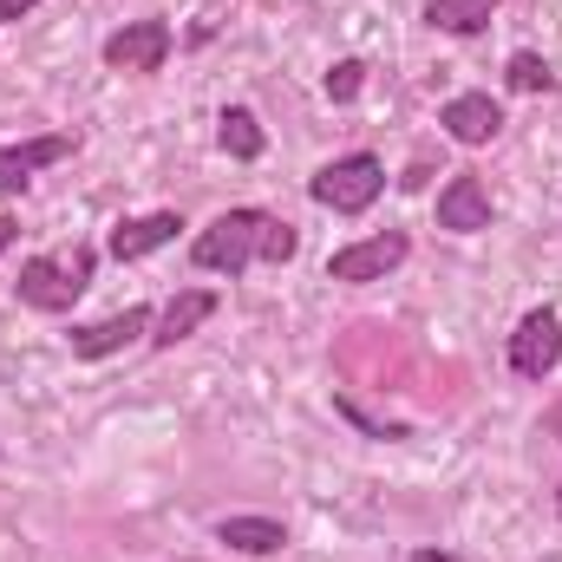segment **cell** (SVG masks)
I'll use <instances>...</instances> for the list:
<instances>
[{"label":"cell","mask_w":562,"mask_h":562,"mask_svg":"<svg viewBox=\"0 0 562 562\" xmlns=\"http://www.w3.org/2000/svg\"><path fill=\"white\" fill-rule=\"evenodd\" d=\"M301 256V229L288 223V216H276V210H223L216 223H203L196 229V243H190V269H203V276H249L256 262H269V269H281V262H294Z\"/></svg>","instance_id":"obj_1"},{"label":"cell","mask_w":562,"mask_h":562,"mask_svg":"<svg viewBox=\"0 0 562 562\" xmlns=\"http://www.w3.org/2000/svg\"><path fill=\"white\" fill-rule=\"evenodd\" d=\"M92 276H99V249L72 243V249L26 256V262H20V281H13V294H20L33 314H72L79 294L92 288Z\"/></svg>","instance_id":"obj_2"},{"label":"cell","mask_w":562,"mask_h":562,"mask_svg":"<svg viewBox=\"0 0 562 562\" xmlns=\"http://www.w3.org/2000/svg\"><path fill=\"white\" fill-rule=\"evenodd\" d=\"M307 196L321 210H334V216H367L386 196V164L373 150H347V157H334V164H321L307 177Z\"/></svg>","instance_id":"obj_3"},{"label":"cell","mask_w":562,"mask_h":562,"mask_svg":"<svg viewBox=\"0 0 562 562\" xmlns=\"http://www.w3.org/2000/svg\"><path fill=\"white\" fill-rule=\"evenodd\" d=\"M406 256H413V236L406 229H373V236H360V243H347V249L327 256V281H347V288L386 281Z\"/></svg>","instance_id":"obj_4"},{"label":"cell","mask_w":562,"mask_h":562,"mask_svg":"<svg viewBox=\"0 0 562 562\" xmlns=\"http://www.w3.org/2000/svg\"><path fill=\"white\" fill-rule=\"evenodd\" d=\"M99 59H105L112 72H132V79L164 72V59H170V20L144 13V20H132V26H119V33L99 46Z\"/></svg>","instance_id":"obj_5"},{"label":"cell","mask_w":562,"mask_h":562,"mask_svg":"<svg viewBox=\"0 0 562 562\" xmlns=\"http://www.w3.org/2000/svg\"><path fill=\"white\" fill-rule=\"evenodd\" d=\"M562 367V314L557 307H530L510 334V373L517 380H550Z\"/></svg>","instance_id":"obj_6"},{"label":"cell","mask_w":562,"mask_h":562,"mask_svg":"<svg viewBox=\"0 0 562 562\" xmlns=\"http://www.w3.org/2000/svg\"><path fill=\"white\" fill-rule=\"evenodd\" d=\"M79 150V132H40V138L0 144V196H20L46 164H66Z\"/></svg>","instance_id":"obj_7"},{"label":"cell","mask_w":562,"mask_h":562,"mask_svg":"<svg viewBox=\"0 0 562 562\" xmlns=\"http://www.w3.org/2000/svg\"><path fill=\"white\" fill-rule=\"evenodd\" d=\"M150 307L132 301V307H119V314H105V321H92V327H72L66 334V347H72V360H105V353H125L132 340H150Z\"/></svg>","instance_id":"obj_8"},{"label":"cell","mask_w":562,"mask_h":562,"mask_svg":"<svg viewBox=\"0 0 562 562\" xmlns=\"http://www.w3.org/2000/svg\"><path fill=\"white\" fill-rule=\"evenodd\" d=\"M438 125H445V138L451 144L477 150V144H491L497 132H504V105H497L491 92H458V99L438 105Z\"/></svg>","instance_id":"obj_9"},{"label":"cell","mask_w":562,"mask_h":562,"mask_svg":"<svg viewBox=\"0 0 562 562\" xmlns=\"http://www.w3.org/2000/svg\"><path fill=\"white\" fill-rule=\"evenodd\" d=\"M177 229H183V216H177V210L125 216V223H112V236H105V256H112V262H144V256L170 249V243H177Z\"/></svg>","instance_id":"obj_10"},{"label":"cell","mask_w":562,"mask_h":562,"mask_svg":"<svg viewBox=\"0 0 562 562\" xmlns=\"http://www.w3.org/2000/svg\"><path fill=\"white\" fill-rule=\"evenodd\" d=\"M216 307H223V294H216V288H177V294L164 301V314L150 321V347H157V353H170V347H177V340H190Z\"/></svg>","instance_id":"obj_11"},{"label":"cell","mask_w":562,"mask_h":562,"mask_svg":"<svg viewBox=\"0 0 562 562\" xmlns=\"http://www.w3.org/2000/svg\"><path fill=\"white\" fill-rule=\"evenodd\" d=\"M438 229H451V236H477V229H491V190H484L471 170H458V177L438 190Z\"/></svg>","instance_id":"obj_12"},{"label":"cell","mask_w":562,"mask_h":562,"mask_svg":"<svg viewBox=\"0 0 562 562\" xmlns=\"http://www.w3.org/2000/svg\"><path fill=\"white\" fill-rule=\"evenodd\" d=\"M504 0H425V26L451 33V40H477L491 20H497Z\"/></svg>","instance_id":"obj_13"},{"label":"cell","mask_w":562,"mask_h":562,"mask_svg":"<svg viewBox=\"0 0 562 562\" xmlns=\"http://www.w3.org/2000/svg\"><path fill=\"white\" fill-rule=\"evenodd\" d=\"M216 543H229L243 557H276L281 543H288V530H281L276 517H223L216 524Z\"/></svg>","instance_id":"obj_14"},{"label":"cell","mask_w":562,"mask_h":562,"mask_svg":"<svg viewBox=\"0 0 562 562\" xmlns=\"http://www.w3.org/2000/svg\"><path fill=\"white\" fill-rule=\"evenodd\" d=\"M216 144H223V157H236V164H256L269 138H262V125H256V112L249 105H223V119H216Z\"/></svg>","instance_id":"obj_15"},{"label":"cell","mask_w":562,"mask_h":562,"mask_svg":"<svg viewBox=\"0 0 562 562\" xmlns=\"http://www.w3.org/2000/svg\"><path fill=\"white\" fill-rule=\"evenodd\" d=\"M504 86L510 92H557V72H550V59L543 53H510V66H504Z\"/></svg>","instance_id":"obj_16"},{"label":"cell","mask_w":562,"mask_h":562,"mask_svg":"<svg viewBox=\"0 0 562 562\" xmlns=\"http://www.w3.org/2000/svg\"><path fill=\"white\" fill-rule=\"evenodd\" d=\"M360 86H367V66H360V59H340V66L327 72V99H334V105L360 99Z\"/></svg>","instance_id":"obj_17"},{"label":"cell","mask_w":562,"mask_h":562,"mask_svg":"<svg viewBox=\"0 0 562 562\" xmlns=\"http://www.w3.org/2000/svg\"><path fill=\"white\" fill-rule=\"evenodd\" d=\"M40 0H0V26H13V20H26Z\"/></svg>","instance_id":"obj_18"},{"label":"cell","mask_w":562,"mask_h":562,"mask_svg":"<svg viewBox=\"0 0 562 562\" xmlns=\"http://www.w3.org/2000/svg\"><path fill=\"white\" fill-rule=\"evenodd\" d=\"M13 243H20V223H13V216H0V256H7Z\"/></svg>","instance_id":"obj_19"},{"label":"cell","mask_w":562,"mask_h":562,"mask_svg":"<svg viewBox=\"0 0 562 562\" xmlns=\"http://www.w3.org/2000/svg\"><path fill=\"white\" fill-rule=\"evenodd\" d=\"M406 562H458L451 550H419V557H406Z\"/></svg>","instance_id":"obj_20"},{"label":"cell","mask_w":562,"mask_h":562,"mask_svg":"<svg viewBox=\"0 0 562 562\" xmlns=\"http://www.w3.org/2000/svg\"><path fill=\"white\" fill-rule=\"evenodd\" d=\"M557 517H562V477H557Z\"/></svg>","instance_id":"obj_21"}]
</instances>
